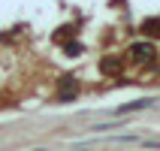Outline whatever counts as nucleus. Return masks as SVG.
I'll list each match as a JSON object with an SVG mask.
<instances>
[{
	"instance_id": "nucleus-1",
	"label": "nucleus",
	"mask_w": 160,
	"mask_h": 151,
	"mask_svg": "<svg viewBox=\"0 0 160 151\" xmlns=\"http://www.w3.org/2000/svg\"><path fill=\"white\" fill-rule=\"evenodd\" d=\"M130 54H133V61L148 63V61L154 58V45H148V43H136L133 48H130Z\"/></svg>"
},
{
	"instance_id": "nucleus-2",
	"label": "nucleus",
	"mask_w": 160,
	"mask_h": 151,
	"mask_svg": "<svg viewBox=\"0 0 160 151\" xmlns=\"http://www.w3.org/2000/svg\"><path fill=\"white\" fill-rule=\"evenodd\" d=\"M154 100L148 97V100H136V103H124V106H118V115H124V112H139V109H148Z\"/></svg>"
},
{
	"instance_id": "nucleus-3",
	"label": "nucleus",
	"mask_w": 160,
	"mask_h": 151,
	"mask_svg": "<svg viewBox=\"0 0 160 151\" xmlns=\"http://www.w3.org/2000/svg\"><path fill=\"white\" fill-rule=\"evenodd\" d=\"M142 33L160 36V18H145V21H142Z\"/></svg>"
},
{
	"instance_id": "nucleus-4",
	"label": "nucleus",
	"mask_w": 160,
	"mask_h": 151,
	"mask_svg": "<svg viewBox=\"0 0 160 151\" xmlns=\"http://www.w3.org/2000/svg\"><path fill=\"white\" fill-rule=\"evenodd\" d=\"M61 94H63V100H72V97H76V82L67 79V85L61 88Z\"/></svg>"
},
{
	"instance_id": "nucleus-5",
	"label": "nucleus",
	"mask_w": 160,
	"mask_h": 151,
	"mask_svg": "<svg viewBox=\"0 0 160 151\" xmlns=\"http://www.w3.org/2000/svg\"><path fill=\"white\" fill-rule=\"evenodd\" d=\"M100 67H103V73H118V70H121V61H109V58H106Z\"/></svg>"
}]
</instances>
